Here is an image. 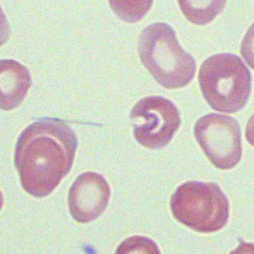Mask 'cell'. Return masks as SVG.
I'll return each mask as SVG.
<instances>
[{
    "label": "cell",
    "instance_id": "8992f818",
    "mask_svg": "<svg viewBox=\"0 0 254 254\" xmlns=\"http://www.w3.org/2000/svg\"><path fill=\"white\" fill-rule=\"evenodd\" d=\"M136 140L147 149H158L173 138L181 125L180 112L170 100L160 96L142 98L130 115Z\"/></svg>",
    "mask_w": 254,
    "mask_h": 254
},
{
    "label": "cell",
    "instance_id": "6da1fadb",
    "mask_svg": "<svg viewBox=\"0 0 254 254\" xmlns=\"http://www.w3.org/2000/svg\"><path fill=\"white\" fill-rule=\"evenodd\" d=\"M77 145L70 127L63 120L45 118L20 134L14 162L21 184L35 197L49 195L70 172Z\"/></svg>",
    "mask_w": 254,
    "mask_h": 254
},
{
    "label": "cell",
    "instance_id": "30bf717a",
    "mask_svg": "<svg viewBox=\"0 0 254 254\" xmlns=\"http://www.w3.org/2000/svg\"><path fill=\"white\" fill-rule=\"evenodd\" d=\"M115 13L127 23H134L141 20L150 10L153 0H109Z\"/></svg>",
    "mask_w": 254,
    "mask_h": 254
},
{
    "label": "cell",
    "instance_id": "ba28073f",
    "mask_svg": "<svg viewBox=\"0 0 254 254\" xmlns=\"http://www.w3.org/2000/svg\"><path fill=\"white\" fill-rule=\"evenodd\" d=\"M27 68L16 61H1V108L11 111L22 103L30 87Z\"/></svg>",
    "mask_w": 254,
    "mask_h": 254
},
{
    "label": "cell",
    "instance_id": "4fadbf2b",
    "mask_svg": "<svg viewBox=\"0 0 254 254\" xmlns=\"http://www.w3.org/2000/svg\"><path fill=\"white\" fill-rule=\"evenodd\" d=\"M246 137L249 143L254 147V114L251 117L247 123Z\"/></svg>",
    "mask_w": 254,
    "mask_h": 254
},
{
    "label": "cell",
    "instance_id": "7a4b0ae2",
    "mask_svg": "<svg viewBox=\"0 0 254 254\" xmlns=\"http://www.w3.org/2000/svg\"><path fill=\"white\" fill-rule=\"evenodd\" d=\"M138 51L145 68L167 89L184 87L195 76L194 58L181 47L175 31L169 25L158 23L144 28Z\"/></svg>",
    "mask_w": 254,
    "mask_h": 254
},
{
    "label": "cell",
    "instance_id": "52a82bcc",
    "mask_svg": "<svg viewBox=\"0 0 254 254\" xmlns=\"http://www.w3.org/2000/svg\"><path fill=\"white\" fill-rule=\"evenodd\" d=\"M111 195L108 183L101 175L87 172L79 176L70 189V213L78 222H90L99 217L107 207Z\"/></svg>",
    "mask_w": 254,
    "mask_h": 254
},
{
    "label": "cell",
    "instance_id": "5b68a950",
    "mask_svg": "<svg viewBox=\"0 0 254 254\" xmlns=\"http://www.w3.org/2000/svg\"><path fill=\"white\" fill-rule=\"evenodd\" d=\"M194 135L205 155L217 168L227 170L240 162L242 132L236 119L214 113L205 115L196 122Z\"/></svg>",
    "mask_w": 254,
    "mask_h": 254
},
{
    "label": "cell",
    "instance_id": "3957f363",
    "mask_svg": "<svg viewBox=\"0 0 254 254\" xmlns=\"http://www.w3.org/2000/svg\"><path fill=\"white\" fill-rule=\"evenodd\" d=\"M198 80L211 108L223 113L242 110L251 92V72L236 55L219 54L208 58L200 67Z\"/></svg>",
    "mask_w": 254,
    "mask_h": 254
},
{
    "label": "cell",
    "instance_id": "277c9868",
    "mask_svg": "<svg viewBox=\"0 0 254 254\" xmlns=\"http://www.w3.org/2000/svg\"><path fill=\"white\" fill-rule=\"evenodd\" d=\"M171 208L179 222L201 233L220 230L229 216L227 197L217 184L211 183L183 184L173 194Z\"/></svg>",
    "mask_w": 254,
    "mask_h": 254
},
{
    "label": "cell",
    "instance_id": "8fae6325",
    "mask_svg": "<svg viewBox=\"0 0 254 254\" xmlns=\"http://www.w3.org/2000/svg\"><path fill=\"white\" fill-rule=\"evenodd\" d=\"M159 252L157 246L152 240L140 236H134L126 240L117 251V253L120 254H158Z\"/></svg>",
    "mask_w": 254,
    "mask_h": 254
},
{
    "label": "cell",
    "instance_id": "7c38bea8",
    "mask_svg": "<svg viewBox=\"0 0 254 254\" xmlns=\"http://www.w3.org/2000/svg\"><path fill=\"white\" fill-rule=\"evenodd\" d=\"M241 53L247 64L254 70V22L243 39Z\"/></svg>",
    "mask_w": 254,
    "mask_h": 254
},
{
    "label": "cell",
    "instance_id": "9c48e42d",
    "mask_svg": "<svg viewBox=\"0 0 254 254\" xmlns=\"http://www.w3.org/2000/svg\"><path fill=\"white\" fill-rule=\"evenodd\" d=\"M187 19L198 26L207 25L222 11L227 0H178Z\"/></svg>",
    "mask_w": 254,
    "mask_h": 254
}]
</instances>
